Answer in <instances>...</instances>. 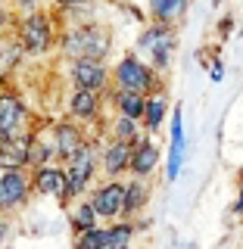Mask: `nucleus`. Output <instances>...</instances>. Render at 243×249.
I'll return each mask as SVG.
<instances>
[{
  "instance_id": "f257e3e1",
  "label": "nucleus",
  "mask_w": 243,
  "mask_h": 249,
  "mask_svg": "<svg viewBox=\"0 0 243 249\" xmlns=\"http://www.w3.org/2000/svg\"><path fill=\"white\" fill-rule=\"evenodd\" d=\"M112 50V28L103 22H78L59 35V53L66 59H106Z\"/></svg>"
},
{
  "instance_id": "f03ea898",
  "label": "nucleus",
  "mask_w": 243,
  "mask_h": 249,
  "mask_svg": "<svg viewBox=\"0 0 243 249\" xmlns=\"http://www.w3.org/2000/svg\"><path fill=\"white\" fill-rule=\"evenodd\" d=\"M16 31V37L22 41L28 56L44 59L47 53H53L59 47V25H56V16L47 13V10H35V13H22L16 19V25H10Z\"/></svg>"
},
{
  "instance_id": "7ed1b4c3",
  "label": "nucleus",
  "mask_w": 243,
  "mask_h": 249,
  "mask_svg": "<svg viewBox=\"0 0 243 249\" xmlns=\"http://www.w3.org/2000/svg\"><path fill=\"white\" fill-rule=\"evenodd\" d=\"M134 50L144 56L156 72L166 75L171 69V59H175V50H178V28L175 25H166V22H147L140 28L137 41H134Z\"/></svg>"
},
{
  "instance_id": "20e7f679",
  "label": "nucleus",
  "mask_w": 243,
  "mask_h": 249,
  "mask_svg": "<svg viewBox=\"0 0 243 249\" xmlns=\"http://www.w3.org/2000/svg\"><path fill=\"white\" fill-rule=\"evenodd\" d=\"M112 88L122 90H137V93H156V90H166V75L156 72V69L140 56L137 50L119 56V62L112 66Z\"/></svg>"
},
{
  "instance_id": "39448f33",
  "label": "nucleus",
  "mask_w": 243,
  "mask_h": 249,
  "mask_svg": "<svg viewBox=\"0 0 243 249\" xmlns=\"http://www.w3.org/2000/svg\"><path fill=\"white\" fill-rule=\"evenodd\" d=\"M100 146L103 143L88 140L72 159L62 162V165H66V175H69V193H72V199H81L84 193H91V187L100 175Z\"/></svg>"
},
{
  "instance_id": "423d86ee",
  "label": "nucleus",
  "mask_w": 243,
  "mask_h": 249,
  "mask_svg": "<svg viewBox=\"0 0 243 249\" xmlns=\"http://www.w3.org/2000/svg\"><path fill=\"white\" fill-rule=\"evenodd\" d=\"M25 131H31V112L22 93L10 88V81H6L3 97H0V140H13Z\"/></svg>"
},
{
  "instance_id": "0eeeda50",
  "label": "nucleus",
  "mask_w": 243,
  "mask_h": 249,
  "mask_svg": "<svg viewBox=\"0 0 243 249\" xmlns=\"http://www.w3.org/2000/svg\"><path fill=\"white\" fill-rule=\"evenodd\" d=\"M69 81H72V88L109 93L112 90V69L106 66V59H69Z\"/></svg>"
},
{
  "instance_id": "6e6552de",
  "label": "nucleus",
  "mask_w": 243,
  "mask_h": 249,
  "mask_svg": "<svg viewBox=\"0 0 243 249\" xmlns=\"http://www.w3.org/2000/svg\"><path fill=\"white\" fill-rule=\"evenodd\" d=\"M31 193H35L31 168H3V175H0V202H3V212L25 209Z\"/></svg>"
},
{
  "instance_id": "1a4fd4ad",
  "label": "nucleus",
  "mask_w": 243,
  "mask_h": 249,
  "mask_svg": "<svg viewBox=\"0 0 243 249\" xmlns=\"http://www.w3.org/2000/svg\"><path fill=\"white\" fill-rule=\"evenodd\" d=\"M125 196H128V181H122V178H106L103 184L91 190V202L103 221H122Z\"/></svg>"
},
{
  "instance_id": "9d476101",
  "label": "nucleus",
  "mask_w": 243,
  "mask_h": 249,
  "mask_svg": "<svg viewBox=\"0 0 243 249\" xmlns=\"http://www.w3.org/2000/svg\"><path fill=\"white\" fill-rule=\"evenodd\" d=\"M31 181H35V193L53 196L59 206L69 209V202H75L72 193H69V175H66V165H62V162H50V165L31 168Z\"/></svg>"
},
{
  "instance_id": "9b49d317",
  "label": "nucleus",
  "mask_w": 243,
  "mask_h": 249,
  "mask_svg": "<svg viewBox=\"0 0 243 249\" xmlns=\"http://www.w3.org/2000/svg\"><path fill=\"white\" fill-rule=\"evenodd\" d=\"M187 159V137H184V109H171V124H168V162H166V178L178 181Z\"/></svg>"
},
{
  "instance_id": "f8f14e48",
  "label": "nucleus",
  "mask_w": 243,
  "mask_h": 249,
  "mask_svg": "<svg viewBox=\"0 0 243 249\" xmlns=\"http://www.w3.org/2000/svg\"><path fill=\"white\" fill-rule=\"evenodd\" d=\"M103 97L106 93L100 90H88V88H75L66 100V112L72 115L75 122L81 124H91V122H100L103 119Z\"/></svg>"
},
{
  "instance_id": "ddd939ff",
  "label": "nucleus",
  "mask_w": 243,
  "mask_h": 249,
  "mask_svg": "<svg viewBox=\"0 0 243 249\" xmlns=\"http://www.w3.org/2000/svg\"><path fill=\"white\" fill-rule=\"evenodd\" d=\"M50 131H53V140H56V156H59V162H69V159H72V156L91 140L88 134H84L81 122H75L72 115H66V119L53 122Z\"/></svg>"
},
{
  "instance_id": "4468645a",
  "label": "nucleus",
  "mask_w": 243,
  "mask_h": 249,
  "mask_svg": "<svg viewBox=\"0 0 243 249\" xmlns=\"http://www.w3.org/2000/svg\"><path fill=\"white\" fill-rule=\"evenodd\" d=\"M131 156H134V143L109 137L106 143L100 146V171H103V178L131 175Z\"/></svg>"
},
{
  "instance_id": "2eb2a0df",
  "label": "nucleus",
  "mask_w": 243,
  "mask_h": 249,
  "mask_svg": "<svg viewBox=\"0 0 243 249\" xmlns=\"http://www.w3.org/2000/svg\"><path fill=\"white\" fill-rule=\"evenodd\" d=\"M162 162V150L153 140V134H144L134 143V156H131V175L134 178H153Z\"/></svg>"
},
{
  "instance_id": "dca6fc26",
  "label": "nucleus",
  "mask_w": 243,
  "mask_h": 249,
  "mask_svg": "<svg viewBox=\"0 0 243 249\" xmlns=\"http://www.w3.org/2000/svg\"><path fill=\"white\" fill-rule=\"evenodd\" d=\"M31 143H35V128L13 140H0V165L3 168H31Z\"/></svg>"
},
{
  "instance_id": "f3484780",
  "label": "nucleus",
  "mask_w": 243,
  "mask_h": 249,
  "mask_svg": "<svg viewBox=\"0 0 243 249\" xmlns=\"http://www.w3.org/2000/svg\"><path fill=\"white\" fill-rule=\"evenodd\" d=\"M187 10H190V0H147V16L153 22H166V25H181Z\"/></svg>"
},
{
  "instance_id": "a211bd4d",
  "label": "nucleus",
  "mask_w": 243,
  "mask_h": 249,
  "mask_svg": "<svg viewBox=\"0 0 243 249\" xmlns=\"http://www.w3.org/2000/svg\"><path fill=\"white\" fill-rule=\"evenodd\" d=\"M109 103H112L115 112L122 115H131V119H140L144 122V112H147V93H137V90H122V88H112L106 93Z\"/></svg>"
},
{
  "instance_id": "6ab92c4d",
  "label": "nucleus",
  "mask_w": 243,
  "mask_h": 249,
  "mask_svg": "<svg viewBox=\"0 0 243 249\" xmlns=\"http://www.w3.org/2000/svg\"><path fill=\"white\" fill-rule=\"evenodd\" d=\"M25 47H22V41L16 37V31L6 28V37H3V50H0V72H3V81H10L13 72L22 66V59H25Z\"/></svg>"
},
{
  "instance_id": "aec40b11",
  "label": "nucleus",
  "mask_w": 243,
  "mask_h": 249,
  "mask_svg": "<svg viewBox=\"0 0 243 249\" xmlns=\"http://www.w3.org/2000/svg\"><path fill=\"white\" fill-rule=\"evenodd\" d=\"M150 202V178H134L128 181V196H125V215L128 221H134V215L144 212V206Z\"/></svg>"
},
{
  "instance_id": "412c9836",
  "label": "nucleus",
  "mask_w": 243,
  "mask_h": 249,
  "mask_svg": "<svg viewBox=\"0 0 243 249\" xmlns=\"http://www.w3.org/2000/svg\"><path fill=\"white\" fill-rule=\"evenodd\" d=\"M100 212L93 209L91 199H75L72 209H69V224H72V233H84V231H93L100 228Z\"/></svg>"
},
{
  "instance_id": "4be33fe9",
  "label": "nucleus",
  "mask_w": 243,
  "mask_h": 249,
  "mask_svg": "<svg viewBox=\"0 0 243 249\" xmlns=\"http://www.w3.org/2000/svg\"><path fill=\"white\" fill-rule=\"evenodd\" d=\"M168 115V93L166 90H156L147 97V112H144V131L147 134H159V128L166 124Z\"/></svg>"
},
{
  "instance_id": "5701e85b",
  "label": "nucleus",
  "mask_w": 243,
  "mask_h": 249,
  "mask_svg": "<svg viewBox=\"0 0 243 249\" xmlns=\"http://www.w3.org/2000/svg\"><path fill=\"white\" fill-rule=\"evenodd\" d=\"M106 128H109V137H112V140H125V143H137V140L147 134L144 122L131 119V115H122V112H115L112 119H109Z\"/></svg>"
},
{
  "instance_id": "b1692460",
  "label": "nucleus",
  "mask_w": 243,
  "mask_h": 249,
  "mask_svg": "<svg viewBox=\"0 0 243 249\" xmlns=\"http://www.w3.org/2000/svg\"><path fill=\"white\" fill-rule=\"evenodd\" d=\"M50 162H59L53 131H50V134H41V131L35 128V143H31V168H37V165H50Z\"/></svg>"
},
{
  "instance_id": "393cba45",
  "label": "nucleus",
  "mask_w": 243,
  "mask_h": 249,
  "mask_svg": "<svg viewBox=\"0 0 243 249\" xmlns=\"http://www.w3.org/2000/svg\"><path fill=\"white\" fill-rule=\"evenodd\" d=\"M137 224L122 218L119 224H109L106 228V249H131V237H134Z\"/></svg>"
},
{
  "instance_id": "a878e982",
  "label": "nucleus",
  "mask_w": 243,
  "mask_h": 249,
  "mask_svg": "<svg viewBox=\"0 0 243 249\" xmlns=\"http://www.w3.org/2000/svg\"><path fill=\"white\" fill-rule=\"evenodd\" d=\"M72 249H106V228L100 224V228H93V231L75 233Z\"/></svg>"
},
{
  "instance_id": "bb28decb",
  "label": "nucleus",
  "mask_w": 243,
  "mask_h": 249,
  "mask_svg": "<svg viewBox=\"0 0 243 249\" xmlns=\"http://www.w3.org/2000/svg\"><path fill=\"white\" fill-rule=\"evenodd\" d=\"M53 6H56L59 13H75V10H84V6H91L93 0H50Z\"/></svg>"
},
{
  "instance_id": "cd10ccee",
  "label": "nucleus",
  "mask_w": 243,
  "mask_h": 249,
  "mask_svg": "<svg viewBox=\"0 0 243 249\" xmlns=\"http://www.w3.org/2000/svg\"><path fill=\"white\" fill-rule=\"evenodd\" d=\"M16 6V13H35V10H44V0H10Z\"/></svg>"
},
{
  "instance_id": "c85d7f7f",
  "label": "nucleus",
  "mask_w": 243,
  "mask_h": 249,
  "mask_svg": "<svg viewBox=\"0 0 243 249\" xmlns=\"http://www.w3.org/2000/svg\"><path fill=\"white\" fill-rule=\"evenodd\" d=\"M206 69H209V81H215V84L224 81V62H222V59H212Z\"/></svg>"
},
{
  "instance_id": "c756f323",
  "label": "nucleus",
  "mask_w": 243,
  "mask_h": 249,
  "mask_svg": "<svg viewBox=\"0 0 243 249\" xmlns=\"http://www.w3.org/2000/svg\"><path fill=\"white\" fill-rule=\"evenodd\" d=\"M231 212L234 215H243V184H240V190H237V199L231 202Z\"/></svg>"
},
{
  "instance_id": "7c9ffc66",
  "label": "nucleus",
  "mask_w": 243,
  "mask_h": 249,
  "mask_svg": "<svg viewBox=\"0 0 243 249\" xmlns=\"http://www.w3.org/2000/svg\"><path fill=\"white\" fill-rule=\"evenodd\" d=\"M231 28H234V19H231V16H224V19H222V25H218V35H222V37H228V35H231Z\"/></svg>"
},
{
  "instance_id": "2f4dec72",
  "label": "nucleus",
  "mask_w": 243,
  "mask_h": 249,
  "mask_svg": "<svg viewBox=\"0 0 243 249\" xmlns=\"http://www.w3.org/2000/svg\"><path fill=\"white\" fill-rule=\"evenodd\" d=\"M237 181H240V184H243V165H240V171H237Z\"/></svg>"
},
{
  "instance_id": "473e14b6",
  "label": "nucleus",
  "mask_w": 243,
  "mask_h": 249,
  "mask_svg": "<svg viewBox=\"0 0 243 249\" xmlns=\"http://www.w3.org/2000/svg\"><path fill=\"white\" fill-rule=\"evenodd\" d=\"M218 3H224V0H212V6H218Z\"/></svg>"
},
{
  "instance_id": "72a5a7b5",
  "label": "nucleus",
  "mask_w": 243,
  "mask_h": 249,
  "mask_svg": "<svg viewBox=\"0 0 243 249\" xmlns=\"http://www.w3.org/2000/svg\"><path fill=\"white\" fill-rule=\"evenodd\" d=\"M6 3H10V0H6Z\"/></svg>"
}]
</instances>
